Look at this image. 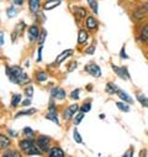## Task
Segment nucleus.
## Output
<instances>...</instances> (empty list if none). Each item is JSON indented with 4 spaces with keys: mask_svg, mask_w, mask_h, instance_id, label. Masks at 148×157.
Here are the masks:
<instances>
[{
    "mask_svg": "<svg viewBox=\"0 0 148 157\" xmlns=\"http://www.w3.org/2000/svg\"><path fill=\"white\" fill-rule=\"evenodd\" d=\"M6 74L9 75L10 81L16 84H22L27 82V74L19 67V66H13L6 68Z\"/></svg>",
    "mask_w": 148,
    "mask_h": 157,
    "instance_id": "1",
    "label": "nucleus"
},
{
    "mask_svg": "<svg viewBox=\"0 0 148 157\" xmlns=\"http://www.w3.org/2000/svg\"><path fill=\"white\" fill-rule=\"evenodd\" d=\"M37 147H39L41 151H45V152L50 151V140H48V137H43V136L39 137V140H37Z\"/></svg>",
    "mask_w": 148,
    "mask_h": 157,
    "instance_id": "2",
    "label": "nucleus"
},
{
    "mask_svg": "<svg viewBox=\"0 0 148 157\" xmlns=\"http://www.w3.org/2000/svg\"><path fill=\"white\" fill-rule=\"evenodd\" d=\"M85 71H88L89 74H91L93 77H100L101 75V71H100V67L95 63H90L85 67Z\"/></svg>",
    "mask_w": 148,
    "mask_h": 157,
    "instance_id": "3",
    "label": "nucleus"
},
{
    "mask_svg": "<svg viewBox=\"0 0 148 157\" xmlns=\"http://www.w3.org/2000/svg\"><path fill=\"white\" fill-rule=\"evenodd\" d=\"M113 69L114 72L120 77V78H124V79H130V75H128V72H127V68H120L117 66H114L113 64Z\"/></svg>",
    "mask_w": 148,
    "mask_h": 157,
    "instance_id": "4",
    "label": "nucleus"
},
{
    "mask_svg": "<svg viewBox=\"0 0 148 157\" xmlns=\"http://www.w3.org/2000/svg\"><path fill=\"white\" fill-rule=\"evenodd\" d=\"M39 36H40L39 27L35 26V25L30 26V29H28V38H30V41H36L37 38H39Z\"/></svg>",
    "mask_w": 148,
    "mask_h": 157,
    "instance_id": "5",
    "label": "nucleus"
},
{
    "mask_svg": "<svg viewBox=\"0 0 148 157\" xmlns=\"http://www.w3.org/2000/svg\"><path fill=\"white\" fill-rule=\"evenodd\" d=\"M78 109H79V106L77 105V104H73V105H70L65 111H64V119L65 120H69L72 116H74V114H76L77 111H78Z\"/></svg>",
    "mask_w": 148,
    "mask_h": 157,
    "instance_id": "6",
    "label": "nucleus"
},
{
    "mask_svg": "<svg viewBox=\"0 0 148 157\" xmlns=\"http://www.w3.org/2000/svg\"><path fill=\"white\" fill-rule=\"evenodd\" d=\"M35 145V142H33V140H31V139H27V140H22L21 142H20V148L21 150H24V151H28L32 146Z\"/></svg>",
    "mask_w": 148,
    "mask_h": 157,
    "instance_id": "7",
    "label": "nucleus"
},
{
    "mask_svg": "<svg viewBox=\"0 0 148 157\" xmlns=\"http://www.w3.org/2000/svg\"><path fill=\"white\" fill-rule=\"evenodd\" d=\"M52 97L57 98V99H63L65 97V92L61 88H54V89H52Z\"/></svg>",
    "mask_w": 148,
    "mask_h": 157,
    "instance_id": "8",
    "label": "nucleus"
},
{
    "mask_svg": "<svg viewBox=\"0 0 148 157\" xmlns=\"http://www.w3.org/2000/svg\"><path fill=\"white\" fill-rule=\"evenodd\" d=\"M28 6L32 13H37L40 8V0H28Z\"/></svg>",
    "mask_w": 148,
    "mask_h": 157,
    "instance_id": "9",
    "label": "nucleus"
},
{
    "mask_svg": "<svg viewBox=\"0 0 148 157\" xmlns=\"http://www.w3.org/2000/svg\"><path fill=\"white\" fill-rule=\"evenodd\" d=\"M74 14H76V16H77L79 20H82V19H84V16L87 15V10H85L84 8L77 6V8H74Z\"/></svg>",
    "mask_w": 148,
    "mask_h": 157,
    "instance_id": "10",
    "label": "nucleus"
},
{
    "mask_svg": "<svg viewBox=\"0 0 148 157\" xmlns=\"http://www.w3.org/2000/svg\"><path fill=\"white\" fill-rule=\"evenodd\" d=\"M59 4H61L59 0H48V2L45 4V10H51V9H54V8H57Z\"/></svg>",
    "mask_w": 148,
    "mask_h": 157,
    "instance_id": "11",
    "label": "nucleus"
},
{
    "mask_svg": "<svg viewBox=\"0 0 148 157\" xmlns=\"http://www.w3.org/2000/svg\"><path fill=\"white\" fill-rule=\"evenodd\" d=\"M72 53H73V51H72V50H65L64 52H62V53L57 57V63H62V62H63L65 58H68Z\"/></svg>",
    "mask_w": 148,
    "mask_h": 157,
    "instance_id": "12",
    "label": "nucleus"
},
{
    "mask_svg": "<svg viewBox=\"0 0 148 157\" xmlns=\"http://www.w3.org/2000/svg\"><path fill=\"white\" fill-rule=\"evenodd\" d=\"M9 146H10V140L4 135H0V150H4Z\"/></svg>",
    "mask_w": 148,
    "mask_h": 157,
    "instance_id": "13",
    "label": "nucleus"
},
{
    "mask_svg": "<svg viewBox=\"0 0 148 157\" xmlns=\"http://www.w3.org/2000/svg\"><path fill=\"white\" fill-rule=\"evenodd\" d=\"M50 156L51 157H64V152L61 148L54 147V148L50 150Z\"/></svg>",
    "mask_w": 148,
    "mask_h": 157,
    "instance_id": "14",
    "label": "nucleus"
},
{
    "mask_svg": "<svg viewBox=\"0 0 148 157\" xmlns=\"http://www.w3.org/2000/svg\"><path fill=\"white\" fill-rule=\"evenodd\" d=\"M96 26H98L96 19H94L93 16H89V17L87 19V27H88L89 30H94Z\"/></svg>",
    "mask_w": 148,
    "mask_h": 157,
    "instance_id": "15",
    "label": "nucleus"
},
{
    "mask_svg": "<svg viewBox=\"0 0 148 157\" xmlns=\"http://www.w3.org/2000/svg\"><path fill=\"white\" fill-rule=\"evenodd\" d=\"M87 40H88V33L84 30H80L78 33V42L82 45V44H85Z\"/></svg>",
    "mask_w": 148,
    "mask_h": 157,
    "instance_id": "16",
    "label": "nucleus"
},
{
    "mask_svg": "<svg viewBox=\"0 0 148 157\" xmlns=\"http://www.w3.org/2000/svg\"><path fill=\"white\" fill-rule=\"evenodd\" d=\"M117 94H119V97H120V99H122L124 101H127V103H133V100H132V98L127 94V93H125V92H122V90H117Z\"/></svg>",
    "mask_w": 148,
    "mask_h": 157,
    "instance_id": "17",
    "label": "nucleus"
},
{
    "mask_svg": "<svg viewBox=\"0 0 148 157\" xmlns=\"http://www.w3.org/2000/svg\"><path fill=\"white\" fill-rule=\"evenodd\" d=\"M117 87L114 84V83H109V84H106V92L109 93V94H114V93H117Z\"/></svg>",
    "mask_w": 148,
    "mask_h": 157,
    "instance_id": "18",
    "label": "nucleus"
},
{
    "mask_svg": "<svg viewBox=\"0 0 148 157\" xmlns=\"http://www.w3.org/2000/svg\"><path fill=\"white\" fill-rule=\"evenodd\" d=\"M26 153L30 155V156H40V155H41V151H39V147H36V146L33 145Z\"/></svg>",
    "mask_w": 148,
    "mask_h": 157,
    "instance_id": "19",
    "label": "nucleus"
},
{
    "mask_svg": "<svg viewBox=\"0 0 148 157\" xmlns=\"http://www.w3.org/2000/svg\"><path fill=\"white\" fill-rule=\"evenodd\" d=\"M6 15H8L9 17H15V16L17 15L16 8H15V6H10V8L8 9V11H6Z\"/></svg>",
    "mask_w": 148,
    "mask_h": 157,
    "instance_id": "20",
    "label": "nucleus"
},
{
    "mask_svg": "<svg viewBox=\"0 0 148 157\" xmlns=\"http://www.w3.org/2000/svg\"><path fill=\"white\" fill-rule=\"evenodd\" d=\"M73 137H74V140H76V142H78V144H82L83 142L82 136H80V134L78 132L77 129H74V131H73Z\"/></svg>",
    "mask_w": 148,
    "mask_h": 157,
    "instance_id": "21",
    "label": "nucleus"
},
{
    "mask_svg": "<svg viewBox=\"0 0 148 157\" xmlns=\"http://www.w3.org/2000/svg\"><path fill=\"white\" fill-rule=\"evenodd\" d=\"M142 40L148 44V25H146L142 30Z\"/></svg>",
    "mask_w": 148,
    "mask_h": 157,
    "instance_id": "22",
    "label": "nucleus"
},
{
    "mask_svg": "<svg viewBox=\"0 0 148 157\" xmlns=\"http://www.w3.org/2000/svg\"><path fill=\"white\" fill-rule=\"evenodd\" d=\"M137 99L139 100V103H141L143 106H147V108H148V99H147L144 95H142V94H138V95H137Z\"/></svg>",
    "mask_w": 148,
    "mask_h": 157,
    "instance_id": "23",
    "label": "nucleus"
},
{
    "mask_svg": "<svg viewBox=\"0 0 148 157\" xmlns=\"http://www.w3.org/2000/svg\"><path fill=\"white\" fill-rule=\"evenodd\" d=\"M88 4L90 5L91 10H93L95 14H98V3H96V0H88Z\"/></svg>",
    "mask_w": 148,
    "mask_h": 157,
    "instance_id": "24",
    "label": "nucleus"
},
{
    "mask_svg": "<svg viewBox=\"0 0 148 157\" xmlns=\"http://www.w3.org/2000/svg\"><path fill=\"white\" fill-rule=\"evenodd\" d=\"M46 117H47V119H50L51 121H54L56 124H59V121H58V119H57V116H56V113H48V114L46 115Z\"/></svg>",
    "mask_w": 148,
    "mask_h": 157,
    "instance_id": "25",
    "label": "nucleus"
},
{
    "mask_svg": "<svg viewBox=\"0 0 148 157\" xmlns=\"http://www.w3.org/2000/svg\"><path fill=\"white\" fill-rule=\"evenodd\" d=\"M116 105H117V108H119L120 110H122V111H125V113H128V111H130V106L126 105L125 103H117Z\"/></svg>",
    "mask_w": 148,
    "mask_h": 157,
    "instance_id": "26",
    "label": "nucleus"
},
{
    "mask_svg": "<svg viewBox=\"0 0 148 157\" xmlns=\"http://www.w3.org/2000/svg\"><path fill=\"white\" fill-rule=\"evenodd\" d=\"M46 79H47V74L45 72H39V73H37V81L45 82Z\"/></svg>",
    "mask_w": 148,
    "mask_h": 157,
    "instance_id": "27",
    "label": "nucleus"
},
{
    "mask_svg": "<svg viewBox=\"0 0 148 157\" xmlns=\"http://www.w3.org/2000/svg\"><path fill=\"white\" fill-rule=\"evenodd\" d=\"M33 113H36V109H28V110L17 113V114H16V117H19V116H21V115H30V114H33Z\"/></svg>",
    "mask_w": 148,
    "mask_h": 157,
    "instance_id": "28",
    "label": "nucleus"
},
{
    "mask_svg": "<svg viewBox=\"0 0 148 157\" xmlns=\"http://www.w3.org/2000/svg\"><path fill=\"white\" fill-rule=\"evenodd\" d=\"M20 99H21V95L20 94H16L13 97V100H11V105L13 106H16L19 103H20Z\"/></svg>",
    "mask_w": 148,
    "mask_h": 157,
    "instance_id": "29",
    "label": "nucleus"
},
{
    "mask_svg": "<svg viewBox=\"0 0 148 157\" xmlns=\"http://www.w3.org/2000/svg\"><path fill=\"white\" fill-rule=\"evenodd\" d=\"M4 156H6V157H19L20 153L16 152V151H6V152L4 153Z\"/></svg>",
    "mask_w": 148,
    "mask_h": 157,
    "instance_id": "30",
    "label": "nucleus"
},
{
    "mask_svg": "<svg viewBox=\"0 0 148 157\" xmlns=\"http://www.w3.org/2000/svg\"><path fill=\"white\" fill-rule=\"evenodd\" d=\"M83 117H84V113L82 111V113H79V114H78L76 117H74V123H76V124L78 125V124H79V123L83 120Z\"/></svg>",
    "mask_w": 148,
    "mask_h": 157,
    "instance_id": "31",
    "label": "nucleus"
},
{
    "mask_svg": "<svg viewBox=\"0 0 148 157\" xmlns=\"http://www.w3.org/2000/svg\"><path fill=\"white\" fill-rule=\"evenodd\" d=\"M46 36H47V32H46V30H43V31L41 32V35L39 36V42H40L41 45L45 42V40H46Z\"/></svg>",
    "mask_w": 148,
    "mask_h": 157,
    "instance_id": "32",
    "label": "nucleus"
},
{
    "mask_svg": "<svg viewBox=\"0 0 148 157\" xmlns=\"http://www.w3.org/2000/svg\"><path fill=\"white\" fill-rule=\"evenodd\" d=\"M90 109H91V104H90V103H87V104H84V105L82 106V111H83V113H88Z\"/></svg>",
    "mask_w": 148,
    "mask_h": 157,
    "instance_id": "33",
    "label": "nucleus"
},
{
    "mask_svg": "<svg viewBox=\"0 0 148 157\" xmlns=\"http://www.w3.org/2000/svg\"><path fill=\"white\" fill-rule=\"evenodd\" d=\"M70 95H72V98H73V99H78V98H79V89H76V90H74Z\"/></svg>",
    "mask_w": 148,
    "mask_h": 157,
    "instance_id": "34",
    "label": "nucleus"
},
{
    "mask_svg": "<svg viewBox=\"0 0 148 157\" xmlns=\"http://www.w3.org/2000/svg\"><path fill=\"white\" fill-rule=\"evenodd\" d=\"M33 89H32V87H28V88H26L25 89V93L28 95V97H32V94H33V92H32Z\"/></svg>",
    "mask_w": 148,
    "mask_h": 157,
    "instance_id": "35",
    "label": "nucleus"
},
{
    "mask_svg": "<svg viewBox=\"0 0 148 157\" xmlns=\"http://www.w3.org/2000/svg\"><path fill=\"white\" fill-rule=\"evenodd\" d=\"M94 52H95V47H94V46H90V47L87 50V53H88V55H93Z\"/></svg>",
    "mask_w": 148,
    "mask_h": 157,
    "instance_id": "36",
    "label": "nucleus"
},
{
    "mask_svg": "<svg viewBox=\"0 0 148 157\" xmlns=\"http://www.w3.org/2000/svg\"><path fill=\"white\" fill-rule=\"evenodd\" d=\"M24 134H27V135H33V131H32L30 128H25V129H24Z\"/></svg>",
    "mask_w": 148,
    "mask_h": 157,
    "instance_id": "37",
    "label": "nucleus"
},
{
    "mask_svg": "<svg viewBox=\"0 0 148 157\" xmlns=\"http://www.w3.org/2000/svg\"><path fill=\"white\" fill-rule=\"evenodd\" d=\"M4 45V33L3 31H0V46Z\"/></svg>",
    "mask_w": 148,
    "mask_h": 157,
    "instance_id": "38",
    "label": "nucleus"
},
{
    "mask_svg": "<svg viewBox=\"0 0 148 157\" xmlns=\"http://www.w3.org/2000/svg\"><path fill=\"white\" fill-rule=\"evenodd\" d=\"M41 55H42V47L39 48V58H37V62H41Z\"/></svg>",
    "mask_w": 148,
    "mask_h": 157,
    "instance_id": "39",
    "label": "nucleus"
},
{
    "mask_svg": "<svg viewBox=\"0 0 148 157\" xmlns=\"http://www.w3.org/2000/svg\"><path fill=\"white\" fill-rule=\"evenodd\" d=\"M30 104H31V100H30V99H26V100L22 101V105H24V106H27V105H30Z\"/></svg>",
    "mask_w": 148,
    "mask_h": 157,
    "instance_id": "40",
    "label": "nucleus"
},
{
    "mask_svg": "<svg viewBox=\"0 0 148 157\" xmlns=\"http://www.w3.org/2000/svg\"><path fill=\"white\" fill-rule=\"evenodd\" d=\"M120 56H121V57H124V58H127V55L125 53V47L121 50V55H120Z\"/></svg>",
    "mask_w": 148,
    "mask_h": 157,
    "instance_id": "41",
    "label": "nucleus"
},
{
    "mask_svg": "<svg viewBox=\"0 0 148 157\" xmlns=\"http://www.w3.org/2000/svg\"><path fill=\"white\" fill-rule=\"evenodd\" d=\"M14 3H15L16 5H21V4L24 3V0H14Z\"/></svg>",
    "mask_w": 148,
    "mask_h": 157,
    "instance_id": "42",
    "label": "nucleus"
},
{
    "mask_svg": "<svg viewBox=\"0 0 148 157\" xmlns=\"http://www.w3.org/2000/svg\"><path fill=\"white\" fill-rule=\"evenodd\" d=\"M132 155H133V150H130L128 152L125 153V156H132Z\"/></svg>",
    "mask_w": 148,
    "mask_h": 157,
    "instance_id": "43",
    "label": "nucleus"
},
{
    "mask_svg": "<svg viewBox=\"0 0 148 157\" xmlns=\"http://www.w3.org/2000/svg\"><path fill=\"white\" fill-rule=\"evenodd\" d=\"M76 67H77V63H73V64H72V66L69 67V71H72L73 68H76Z\"/></svg>",
    "mask_w": 148,
    "mask_h": 157,
    "instance_id": "44",
    "label": "nucleus"
},
{
    "mask_svg": "<svg viewBox=\"0 0 148 157\" xmlns=\"http://www.w3.org/2000/svg\"><path fill=\"white\" fill-rule=\"evenodd\" d=\"M146 8H147V10H148V5H147V6H146Z\"/></svg>",
    "mask_w": 148,
    "mask_h": 157,
    "instance_id": "45",
    "label": "nucleus"
}]
</instances>
